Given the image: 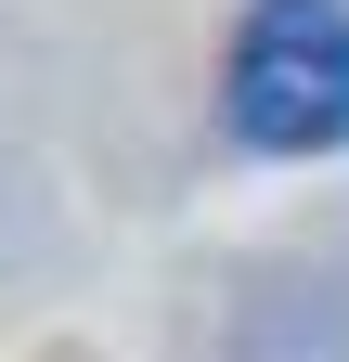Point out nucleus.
Wrapping results in <instances>:
<instances>
[{
  "label": "nucleus",
  "mask_w": 349,
  "mask_h": 362,
  "mask_svg": "<svg viewBox=\"0 0 349 362\" xmlns=\"http://www.w3.org/2000/svg\"><path fill=\"white\" fill-rule=\"evenodd\" d=\"M220 117L259 156H336L349 143V0H246Z\"/></svg>",
  "instance_id": "1"
}]
</instances>
